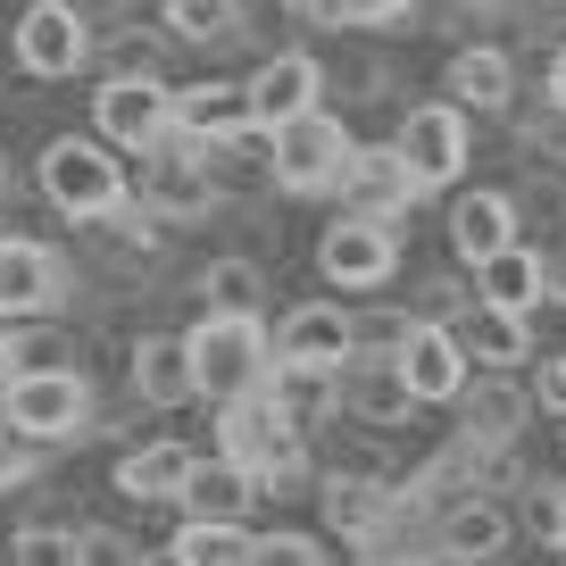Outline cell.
Masks as SVG:
<instances>
[{
	"mask_svg": "<svg viewBox=\"0 0 566 566\" xmlns=\"http://www.w3.org/2000/svg\"><path fill=\"white\" fill-rule=\"evenodd\" d=\"M217 459L250 467L259 492H292L301 483V433L275 417L266 391H233V400H217Z\"/></svg>",
	"mask_w": 566,
	"mask_h": 566,
	"instance_id": "obj_1",
	"label": "cell"
},
{
	"mask_svg": "<svg viewBox=\"0 0 566 566\" xmlns=\"http://www.w3.org/2000/svg\"><path fill=\"white\" fill-rule=\"evenodd\" d=\"M184 358H192V400H233V391H259V375L275 367L259 317H200L184 334Z\"/></svg>",
	"mask_w": 566,
	"mask_h": 566,
	"instance_id": "obj_2",
	"label": "cell"
},
{
	"mask_svg": "<svg viewBox=\"0 0 566 566\" xmlns=\"http://www.w3.org/2000/svg\"><path fill=\"white\" fill-rule=\"evenodd\" d=\"M42 200L59 217H117L125 209V167L101 134H67L42 150Z\"/></svg>",
	"mask_w": 566,
	"mask_h": 566,
	"instance_id": "obj_3",
	"label": "cell"
},
{
	"mask_svg": "<svg viewBox=\"0 0 566 566\" xmlns=\"http://www.w3.org/2000/svg\"><path fill=\"white\" fill-rule=\"evenodd\" d=\"M342 159H350V134L325 108H301V117L266 125V167H275L283 192H334Z\"/></svg>",
	"mask_w": 566,
	"mask_h": 566,
	"instance_id": "obj_4",
	"label": "cell"
},
{
	"mask_svg": "<svg viewBox=\"0 0 566 566\" xmlns=\"http://www.w3.org/2000/svg\"><path fill=\"white\" fill-rule=\"evenodd\" d=\"M0 417L18 424V433H34V442H67V433H84V417H92V384L75 367L0 375Z\"/></svg>",
	"mask_w": 566,
	"mask_h": 566,
	"instance_id": "obj_5",
	"label": "cell"
},
{
	"mask_svg": "<svg viewBox=\"0 0 566 566\" xmlns=\"http://www.w3.org/2000/svg\"><path fill=\"white\" fill-rule=\"evenodd\" d=\"M391 159L408 167V184H417V192L459 184V176H467V108H450V101L408 108V117H400V142H391Z\"/></svg>",
	"mask_w": 566,
	"mask_h": 566,
	"instance_id": "obj_6",
	"label": "cell"
},
{
	"mask_svg": "<svg viewBox=\"0 0 566 566\" xmlns=\"http://www.w3.org/2000/svg\"><path fill=\"white\" fill-rule=\"evenodd\" d=\"M317 266L342 283V292H375V283H391V266H400V242H391L384 217H334L317 242Z\"/></svg>",
	"mask_w": 566,
	"mask_h": 566,
	"instance_id": "obj_7",
	"label": "cell"
},
{
	"mask_svg": "<svg viewBox=\"0 0 566 566\" xmlns=\"http://www.w3.org/2000/svg\"><path fill=\"white\" fill-rule=\"evenodd\" d=\"M92 125H101L108 150H150L167 134V84L159 75H108L92 92Z\"/></svg>",
	"mask_w": 566,
	"mask_h": 566,
	"instance_id": "obj_8",
	"label": "cell"
},
{
	"mask_svg": "<svg viewBox=\"0 0 566 566\" xmlns=\"http://www.w3.org/2000/svg\"><path fill=\"white\" fill-rule=\"evenodd\" d=\"M391 367H400V384H408L417 408H442V400L467 391V350H459L450 325H408V334L391 342Z\"/></svg>",
	"mask_w": 566,
	"mask_h": 566,
	"instance_id": "obj_9",
	"label": "cell"
},
{
	"mask_svg": "<svg viewBox=\"0 0 566 566\" xmlns=\"http://www.w3.org/2000/svg\"><path fill=\"white\" fill-rule=\"evenodd\" d=\"M266 350L301 358V367H342V358H358V325H350V308H334V301H301V308H283Z\"/></svg>",
	"mask_w": 566,
	"mask_h": 566,
	"instance_id": "obj_10",
	"label": "cell"
},
{
	"mask_svg": "<svg viewBox=\"0 0 566 566\" xmlns=\"http://www.w3.org/2000/svg\"><path fill=\"white\" fill-rule=\"evenodd\" d=\"M325 92V67L308 51H275L259 75L242 84V125H283V117H301V108H317Z\"/></svg>",
	"mask_w": 566,
	"mask_h": 566,
	"instance_id": "obj_11",
	"label": "cell"
},
{
	"mask_svg": "<svg viewBox=\"0 0 566 566\" xmlns=\"http://www.w3.org/2000/svg\"><path fill=\"white\" fill-rule=\"evenodd\" d=\"M509 533H516V516L500 509L492 492H459L442 516H433V542H442L450 566H492L500 549H509Z\"/></svg>",
	"mask_w": 566,
	"mask_h": 566,
	"instance_id": "obj_12",
	"label": "cell"
},
{
	"mask_svg": "<svg viewBox=\"0 0 566 566\" xmlns=\"http://www.w3.org/2000/svg\"><path fill=\"white\" fill-rule=\"evenodd\" d=\"M18 67L51 75V84L84 67V18H75L67 0H34V9L18 18Z\"/></svg>",
	"mask_w": 566,
	"mask_h": 566,
	"instance_id": "obj_13",
	"label": "cell"
},
{
	"mask_svg": "<svg viewBox=\"0 0 566 566\" xmlns=\"http://www.w3.org/2000/svg\"><path fill=\"white\" fill-rule=\"evenodd\" d=\"M250 500H259V475H250V467L217 459V450H209V459L192 450V467H184V483H176V509H184V516H209V525H242Z\"/></svg>",
	"mask_w": 566,
	"mask_h": 566,
	"instance_id": "obj_14",
	"label": "cell"
},
{
	"mask_svg": "<svg viewBox=\"0 0 566 566\" xmlns=\"http://www.w3.org/2000/svg\"><path fill=\"white\" fill-rule=\"evenodd\" d=\"M259 391L275 400V417L292 424V433H317L325 417H334V367H301V358H275V367L259 375Z\"/></svg>",
	"mask_w": 566,
	"mask_h": 566,
	"instance_id": "obj_15",
	"label": "cell"
},
{
	"mask_svg": "<svg viewBox=\"0 0 566 566\" xmlns=\"http://www.w3.org/2000/svg\"><path fill=\"white\" fill-rule=\"evenodd\" d=\"M334 400L350 408L358 424H408V408H417L391 358H367V367H358V358H342V367H334Z\"/></svg>",
	"mask_w": 566,
	"mask_h": 566,
	"instance_id": "obj_16",
	"label": "cell"
},
{
	"mask_svg": "<svg viewBox=\"0 0 566 566\" xmlns=\"http://www.w3.org/2000/svg\"><path fill=\"white\" fill-rule=\"evenodd\" d=\"M51 301H59V259L25 233H9L0 242V317H42Z\"/></svg>",
	"mask_w": 566,
	"mask_h": 566,
	"instance_id": "obj_17",
	"label": "cell"
},
{
	"mask_svg": "<svg viewBox=\"0 0 566 566\" xmlns=\"http://www.w3.org/2000/svg\"><path fill=\"white\" fill-rule=\"evenodd\" d=\"M442 92H450V108H467V117H500V108L516 101V67H509V51L475 42V51H459V59H450Z\"/></svg>",
	"mask_w": 566,
	"mask_h": 566,
	"instance_id": "obj_18",
	"label": "cell"
},
{
	"mask_svg": "<svg viewBox=\"0 0 566 566\" xmlns=\"http://www.w3.org/2000/svg\"><path fill=\"white\" fill-rule=\"evenodd\" d=\"M334 192H350V209L358 217H400L408 200H417V184H408V167L391 159V150H350V159H342V176H334Z\"/></svg>",
	"mask_w": 566,
	"mask_h": 566,
	"instance_id": "obj_19",
	"label": "cell"
},
{
	"mask_svg": "<svg viewBox=\"0 0 566 566\" xmlns=\"http://www.w3.org/2000/svg\"><path fill=\"white\" fill-rule=\"evenodd\" d=\"M317 509H325V525H334L342 542H375V533L391 525V492L375 475H325L317 483Z\"/></svg>",
	"mask_w": 566,
	"mask_h": 566,
	"instance_id": "obj_20",
	"label": "cell"
},
{
	"mask_svg": "<svg viewBox=\"0 0 566 566\" xmlns=\"http://www.w3.org/2000/svg\"><path fill=\"white\" fill-rule=\"evenodd\" d=\"M475 292H483V308L533 317V308H542V250L509 242V250H492V259H475Z\"/></svg>",
	"mask_w": 566,
	"mask_h": 566,
	"instance_id": "obj_21",
	"label": "cell"
},
{
	"mask_svg": "<svg viewBox=\"0 0 566 566\" xmlns=\"http://www.w3.org/2000/svg\"><path fill=\"white\" fill-rule=\"evenodd\" d=\"M134 391L150 408H184V400H192V358H184V334H142L134 342Z\"/></svg>",
	"mask_w": 566,
	"mask_h": 566,
	"instance_id": "obj_22",
	"label": "cell"
},
{
	"mask_svg": "<svg viewBox=\"0 0 566 566\" xmlns=\"http://www.w3.org/2000/svg\"><path fill=\"white\" fill-rule=\"evenodd\" d=\"M509 242H516V209H509V192H467L459 209H450V250H459L467 266L492 259V250H509Z\"/></svg>",
	"mask_w": 566,
	"mask_h": 566,
	"instance_id": "obj_23",
	"label": "cell"
},
{
	"mask_svg": "<svg viewBox=\"0 0 566 566\" xmlns=\"http://www.w3.org/2000/svg\"><path fill=\"white\" fill-rule=\"evenodd\" d=\"M459 350H467V367H525V358H533V325L475 301V317L459 325Z\"/></svg>",
	"mask_w": 566,
	"mask_h": 566,
	"instance_id": "obj_24",
	"label": "cell"
},
{
	"mask_svg": "<svg viewBox=\"0 0 566 566\" xmlns=\"http://www.w3.org/2000/svg\"><path fill=\"white\" fill-rule=\"evenodd\" d=\"M459 408H467V442H475V450H509L516 424H525V408H533V391H516V384H467Z\"/></svg>",
	"mask_w": 566,
	"mask_h": 566,
	"instance_id": "obj_25",
	"label": "cell"
},
{
	"mask_svg": "<svg viewBox=\"0 0 566 566\" xmlns=\"http://www.w3.org/2000/svg\"><path fill=\"white\" fill-rule=\"evenodd\" d=\"M184 467H192V450H184V442H134L117 459V500H176Z\"/></svg>",
	"mask_w": 566,
	"mask_h": 566,
	"instance_id": "obj_26",
	"label": "cell"
},
{
	"mask_svg": "<svg viewBox=\"0 0 566 566\" xmlns=\"http://www.w3.org/2000/svg\"><path fill=\"white\" fill-rule=\"evenodd\" d=\"M167 125H176V134H233V125H242V84H184V92H167Z\"/></svg>",
	"mask_w": 566,
	"mask_h": 566,
	"instance_id": "obj_27",
	"label": "cell"
},
{
	"mask_svg": "<svg viewBox=\"0 0 566 566\" xmlns=\"http://www.w3.org/2000/svg\"><path fill=\"white\" fill-rule=\"evenodd\" d=\"M167 549H176L184 566H250V533L242 525H209V516H184Z\"/></svg>",
	"mask_w": 566,
	"mask_h": 566,
	"instance_id": "obj_28",
	"label": "cell"
},
{
	"mask_svg": "<svg viewBox=\"0 0 566 566\" xmlns=\"http://www.w3.org/2000/svg\"><path fill=\"white\" fill-rule=\"evenodd\" d=\"M200 292H209V308H217V317H259L266 275H259L250 259H217L209 275H200Z\"/></svg>",
	"mask_w": 566,
	"mask_h": 566,
	"instance_id": "obj_29",
	"label": "cell"
},
{
	"mask_svg": "<svg viewBox=\"0 0 566 566\" xmlns=\"http://www.w3.org/2000/svg\"><path fill=\"white\" fill-rule=\"evenodd\" d=\"M167 34H184V42L233 34V0H167Z\"/></svg>",
	"mask_w": 566,
	"mask_h": 566,
	"instance_id": "obj_30",
	"label": "cell"
},
{
	"mask_svg": "<svg viewBox=\"0 0 566 566\" xmlns=\"http://www.w3.org/2000/svg\"><path fill=\"white\" fill-rule=\"evenodd\" d=\"M9 566H75V533L67 525H18Z\"/></svg>",
	"mask_w": 566,
	"mask_h": 566,
	"instance_id": "obj_31",
	"label": "cell"
},
{
	"mask_svg": "<svg viewBox=\"0 0 566 566\" xmlns=\"http://www.w3.org/2000/svg\"><path fill=\"white\" fill-rule=\"evenodd\" d=\"M42 367H75L59 334H9L0 342V375H42Z\"/></svg>",
	"mask_w": 566,
	"mask_h": 566,
	"instance_id": "obj_32",
	"label": "cell"
},
{
	"mask_svg": "<svg viewBox=\"0 0 566 566\" xmlns=\"http://www.w3.org/2000/svg\"><path fill=\"white\" fill-rule=\"evenodd\" d=\"M525 533L542 549H566V492H558V483H533V492H525Z\"/></svg>",
	"mask_w": 566,
	"mask_h": 566,
	"instance_id": "obj_33",
	"label": "cell"
},
{
	"mask_svg": "<svg viewBox=\"0 0 566 566\" xmlns=\"http://www.w3.org/2000/svg\"><path fill=\"white\" fill-rule=\"evenodd\" d=\"M250 566H325V542H308V533H250Z\"/></svg>",
	"mask_w": 566,
	"mask_h": 566,
	"instance_id": "obj_34",
	"label": "cell"
},
{
	"mask_svg": "<svg viewBox=\"0 0 566 566\" xmlns=\"http://www.w3.org/2000/svg\"><path fill=\"white\" fill-rule=\"evenodd\" d=\"M150 200H159L167 217H200V209H209V184H200L192 167H167V176L150 184Z\"/></svg>",
	"mask_w": 566,
	"mask_h": 566,
	"instance_id": "obj_35",
	"label": "cell"
},
{
	"mask_svg": "<svg viewBox=\"0 0 566 566\" xmlns=\"http://www.w3.org/2000/svg\"><path fill=\"white\" fill-rule=\"evenodd\" d=\"M34 467H42V442H34V433H18V424L0 417V492H18Z\"/></svg>",
	"mask_w": 566,
	"mask_h": 566,
	"instance_id": "obj_36",
	"label": "cell"
},
{
	"mask_svg": "<svg viewBox=\"0 0 566 566\" xmlns=\"http://www.w3.org/2000/svg\"><path fill=\"white\" fill-rule=\"evenodd\" d=\"M75 566H134V542L108 533V525H84L75 533Z\"/></svg>",
	"mask_w": 566,
	"mask_h": 566,
	"instance_id": "obj_37",
	"label": "cell"
},
{
	"mask_svg": "<svg viewBox=\"0 0 566 566\" xmlns=\"http://www.w3.org/2000/svg\"><path fill=\"white\" fill-rule=\"evenodd\" d=\"M533 408L566 417V358H542V375H533Z\"/></svg>",
	"mask_w": 566,
	"mask_h": 566,
	"instance_id": "obj_38",
	"label": "cell"
},
{
	"mask_svg": "<svg viewBox=\"0 0 566 566\" xmlns=\"http://www.w3.org/2000/svg\"><path fill=\"white\" fill-rule=\"evenodd\" d=\"M408 0H342V25H400Z\"/></svg>",
	"mask_w": 566,
	"mask_h": 566,
	"instance_id": "obj_39",
	"label": "cell"
},
{
	"mask_svg": "<svg viewBox=\"0 0 566 566\" xmlns=\"http://www.w3.org/2000/svg\"><path fill=\"white\" fill-rule=\"evenodd\" d=\"M117 59H125V75H142L150 59H159V34H150V25H125V34H117Z\"/></svg>",
	"mask_w": 566,
	"mask_h": 566,
	"instance_id": "obj_40",
	"label": "cell"
},
{
	"mask_svg": "<svg viewBox=\"0 0 566 566\" xmlns=\"http://www.w3.org/2000/svg\"><path fill=\"white\" fill-rule=\"evenodd\" d=\"M542 301H566V242L542 259Z\"/></svg>",
	"mask_w": 566,
	"mask_h": 566,
	"instance_id": "obj_41",
	"label": "cell"
},
{
	"mask_svg": "<svg viewBox=\"0 0 566 566\" xmlns=\"http://www.w3.org/2000/svg\"><path fill=\"white\" fill-rule=\"evenodd\" d=\"M549 101H558V117H566V51L549 59Z\"/></svg>",
	"mask_w": 566,
	"mask_h": 566,
	"instance_id": "obj_42",
	"label": "cell"
},
{
	"mask_svg": "<svg viewBox=\"0 0 566 566\" xmlns=\"http://www.w3.org/2000/svg\"><path fill=\"white\" fill-rule=\"evenodd\" d=\"M301 18H342V0H292Z\"/></svg>",
	"mask_w": 566,
	"mask_h": 566,
	"instance_id": "obj_43",
	"label": "cell"
},
{
	"mask_svg": "<svg viewBox=\"0 0 566 566\" xmlns=\"http://www.w3.org/2000/svg\"><path fill=\"white\" fill-rule=\"evenodd\" d=\"M134 566H184L176 549H134Z\"/></svg>",
	"mask_w": 566,
	"mask_h": 566,
	"instance_id": "obj_44",
	"label": "cell"
},
{
	"mask_svg": "<svg viewBox=\"0 0 566 566\" xmlns=\"http://www.w3.org/2000/svg\"><path fill=\"white\" fill-rule=\"evenodd\" d=\"M558 492H566V483H558Z\"/></svg>",
	"mask_w": 566,
	"mask_h": 566,
	"instance_id": "obj_45",
	"label": "cell"
},
{
	"mask_svg": "<svg viewBox=\"0 0 566 566\" xmlns=\"http://www.w3.org/2000/svg\"><path fill=\"white\" fill-rule=\"evenodd\" d=\"M558 424H566V417H558Z\"/></svg>",
	"mask_w": 566,
	"mask_h": 566,
	"instance_id": "obj_46",
	"label": "cell"
}]
</instances>
